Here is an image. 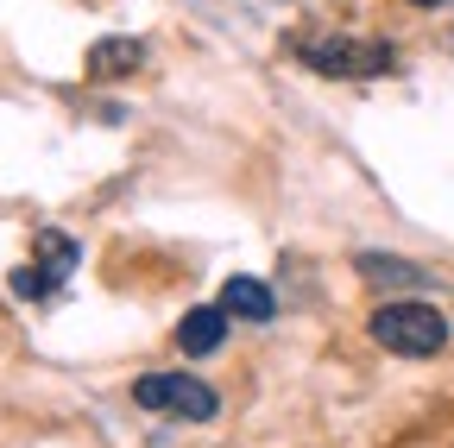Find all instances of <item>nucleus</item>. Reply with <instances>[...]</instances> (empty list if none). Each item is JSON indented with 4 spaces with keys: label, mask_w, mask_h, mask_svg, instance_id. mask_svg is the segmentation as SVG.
I'll return each instance as SVG.
<instances>
[{
    "label": "nucleus",
    "mask_w": 454,
    "mask_h": 448,
    "mask_svg": "<svg viewBox=\"0 0 454 448\" xmlns=\"http://www.w3.org/2000/svg\"><path fill=\"white\" fill-rule=\"evenodd\" d=\"M366 328H372V342H379L385 354H404V360H429V354L448 348V316H442L435 303H423V297H391V303H379V310L366 316Z\"/></svg>",
    "instance_id": "nucleus-1"
},
{
    "label": "nucleus",
    "mask_w": 454,
    "mask_h": 448,
    "mask_svg": "<svg viewBox=\"0 0 454 448\" xmlns=\"http://www.w3.org/2000/svg\"><path fill=\"white\" fill-rule=\"evenodd\" d=\"M297 58H303L316 76L366 83V76H385V70H391V44L354 38V32H309V38H297Z\"/></svg>",
    "instance_id": "nucleus-2"
},
{
    "label": "nucleus",
    "mask_w": 454,
    "mask_h": 448,
    "mask_svg": "<svg viewBox=\"0 0 454 448\" xmlns=\"http://www.w3.org/2000/svg\"><path fill=\"white\" fill-rule=\"evenodd\" d=\"M139 64H145V44L127 38V32H107V38L89 44V76H101V83H121V76H133Z\"/></svg>",
    "instance_id": "nucleus-3"
},
{
    "label": "nucleus",
    "mask_w": 454,
    "mask_h": 448,
    "mask_svg": "<svg viewBox=\"0 0 454 448\" xmlns=\"http://www.w3.org/2000/svg\"><path fill=\"white\" fill-rule=\"evenodd\" d=\"M227 316L221 303H196V310H184V322H177V348L184 354H215L221 342H227Z\"/></svg>",
    "instance_id": "nucleus-4"
},
{
    "label": "nucleus",
    "mask_w": 454,
    "mask_h": 448,
    "mask_svg": "<svg viewBox=\"0 0 454 448\" xmlns=\"http://www.w3.org/2000/svg\"><path fill=\"white\" fill-rule=\"evenodd\" d=\"M221 310H227V316H240V322H271V316H278V297L259 285V278L234 271V278L221 285Z\"/></svg>",
    "instance_id": "nucleus-5"
},
{
    "label": "nucleus",
    "mask_w": 454,
    "mask_h": 448,
    "mask_svg": "<svg viewBox=\"0 0 454 448\" xmlns=\"http://www.w3.org/2000/svg\"><path fill=\"white\" fill-rule=\"evenodd\" d=\"M354 265H360V278H372V285H391V291H411V285H423V265H411V259H391V253H360Z\"/></svg>",
    "instance_id": "nucleus-6"
},
{
    "label": "nucleus",
    "mask_w": 454,
    "mask_h": 448,
    "mask_svg": "<svg viewBox=\"0 0 454 448\" xmlns=\"http://www.w3.org/2000/svg\"><path fill=\"white\" fill-rule=\"evenodd\" d=\"M170 411H177L184 423H208V417L221 411V398H215V391H208L202 379H190V373H177V405H170Z\"/></svg>",
    "instance_id": "nucleus-7"
},
{
    "label": "nucleus",
    "mask_w": 454,
    "mask_h": 448,
    "mask_svg": "<svg viewBox=\"0 0 454 448\" xmlns=\"http://www.w3.org/2000/svg\"><path fill=\"white\" fill-rule=\"evenodd\" d=\"M133 405H139V411H170V405H177V373H145V379H133Z\"/></svg>",
    "instance_id": "nucleus-8"
},
{
    "label": "nucleus",
    "mask_w": 454,
    "mask_h": 448,
    "mask_svg": "<svg viewBox=\"0 0 454 448\" xmlns=\"http://www.w3.org/2000/svg\"><path fill=\"white\" fill-rule=\"evenodd\" d=\"M411 7H442V0H411Z\"/></svg>",
    "instance_id": "nucleus-9"
}]
</instances>
